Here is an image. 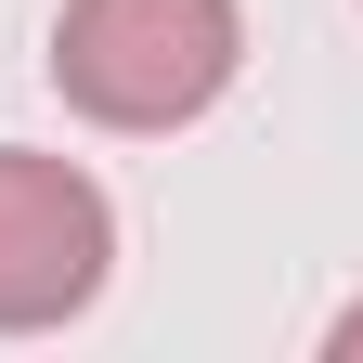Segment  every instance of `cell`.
<instances>
[{"instance_id": "3", "label": "cell", "mask_w": 363, "mask_h": 363, "mask_svg": "<svg viewBox=\"0 0 363 363\" xmlns=\"http://www.w3.org/2000/svg\"><path fill=\"white\" fill-rule=\"evenodd\" d=\"M325 350H337V363H363V298L337 311V337H325Z\"/></svg>"}, {"instance_id": "2", "label": "cell", "mask_w": 363, "mask_h": 363, "mask_svg": "<svg viewBox=\"0 0 363 363\" xmlns=\"http://www.w3.org/2000/svg\"><path fill=\"white\" fill-rule=\"evenodd\" d=\"M104 259H117L104 182L65 169V156L0 143V337H39L65 311H91L104 298Z\"/></svg>"}, {"instance_id": "1", "label": "cell", "mask_w": 363, "mask_h": 363, "mask_svg": "<svg viewBox=\"0 0 363 363\" xmlns=\"http://www.w3.org/2000/svg\"><path fill=\"white\" fill-rule=\"evenodd\" d=\"M247 65L234 0H65L52 13V91L104 130H182Z\"/></svg>"}]
</instances>
